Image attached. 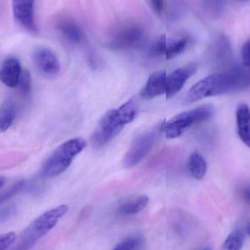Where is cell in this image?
Instances as JSON below:
<instances>
[{"label": "cell", "instance_id": "obj_18", "mask_svg": "<svg viewBox=\"0 0 250 250\" xmlns=\"http://www.w3.org/2000/svg\"><path fill=\"white\" fill-rule=\"evenodd\" d=\"M188 168L192 178L201 180L207 172V161L199 153H192L188 159Z\"/></svg>", "mask_w": 250, "mask_h": 250}, {"label": "cell", "instance_id": "obj_22", "mask_svg": "<svg viewBox=\"0 0 250 250\" xmlns=\"http://www.w3.org/2000/svg\"><path fill=\"white\" fill-rule=\"evenodd\" d=\"M227 0H203L204 9L210 14L217 16L223 11Z\"/></svg>", "mask_w": 250, "mask_h": 250}, {"label": "cell", "instance_id": "obj_28", "mask_svg": "<svg viewBox=\"0 0 250 250\" xmlns=\"http://www.w3.org/2000/svg\"><path fill=\"white\" fill-rule=\"evenodd\" d=\"M241 195H242V199L245 202L250 204V184L242 188V191H241Z\"/></svg>", "mask_w": 250, "mask_h": 250}, {"label": "cell", "instance_id": "obj_12", "mask_svg": "<svg viewBox=\"0 0 250 250\" xmlns=\"http://www.w3.org/2000/svg\"><path fill=\"white\" fill-rule=\"evenodd\" d=\"M166 89L167 75L165 71H157L149 76L140 95L144 99L151 100L166 94Z\"/></svg>", "mask_w": 250, "mask_h": 250}, {"label": "cell", "instance_id": "obj_31", "mask_svg": "<svg viewBox=\"0 0 250 250\" xmlns=\"http://www.w3.org/2000/svg\"><path fill=\"white\" fill-rule=\"evenodd\" d=\"M246 233L248 235V236L250 237V223L248 225L246 228Z\"/></svg>", "mask_w": 250, "mask_h": 250}, {"label": "cell", "instance_id": "obj_16", "mask_svg": "<svg viewBox=\"0 0 250 250\" xmlns=\"http://www.w3.org/2000/svg\"><path fill=\"white\" fill-rule=\"evenodd\" d=\"M149 198L145 195H138L123 203L119 207L117 212L122 216H131L138 214L148 205Z\"/></svg>", "mask_w": 250, "mask_h": 250}, {"label": "cell", "instance_id": "obj_17", "mask_svg": "<svg viewBox=\"0 0 250 250\" xmlns=\"http://www.w3.org/2000/svg\"><path fill=\"white\" fill-rule=\"evenodd\" d=\"M17 115V107L14 101L6 100L0 105V132H6Z\"/></svg>", "mask_w": 250, "mask_h": 250}, {"label": "cell", "instance_id": "obj_11", "mask_svg": "<svg viewBox=\"0 0 250 250\" xmlns=\"http://www.w3.org/2000/svg\"><path fill=\"white\" fill-rule=\"evenodd\" d=\"M212 60L216 67L223 70L232 67L233 50L227 37L219 35L212 47Z\"/></svg>", "mask_w": 250, "mask_h": 250}, {"label": "cell", "instance_id": "obj_14", "mask_svg": "<svg viewBox=\"0 0 250 250\" xmlns=\"http://www.w3.org/2000/svg\"><path fill=\"white\" fill-rule=\"evenodd\" d=\"M236 120L238 135L242 142L250 148V108L246 104L238 105Z\"/></svg>", "mask_w": 250, "mask_h": 250}, {"label": "cell", "instance_id": "obj_21", "mask_svg": "<svg viewBox=\"0 0 250 250\" xmlns=\"http://www.w3.org/2000/svg\"><path fill=\"white\" fill-rule=\"evenodd\" d=\"M145 245V239L140 236H129L120 242L113 250H143Z\"/></svg>", "mask_w": 250, "mask_h": 250}, {"label": "cell", "instance_id": "obj_15", "mask_svg": "<svg viewBox=\"0 0 250 250\" xmlns=\"http://www.w3.org/2000/svg\"><path fill=\"white\" fill-rule=\"evenodd\" d=\"M57 29L69 42L80 44L84 40V34L77 22L70 18H62L57 23Z\"/></svg>", "mask_w": 250, "mask_h": 250}, {"label": "cell", "instance_id": "obj_7", "mask_svg": "<svg viewBox=\"0 0 250 250\" xmlns=\"http://www.w3.org/2000/svg\"><path fill=\"white\" fill-rule=\"evenodd\" d=\"M156 138L157 130L155 129L147 131L135 137L125 154V167L130 168L141 163L154 146Z\"/></svg>", "mask_w": 250, "mask_h": 250}, {"label": "cell", "instance_id": "obj_20", "mask_svg": "<svg viewBox=\"0 0 250 250\" xmlns=\"http://www.w3.org/2000/svg\"><path fill=\"white\" fill-rule=\"evenodd\" d=\"M245 243V233L236 229L229 234L223 245V250H242Z\"/></svg>", "mask_w": 250, "mask_h": 250}, {"label": "cell", "instance_id": "obj_2", "mask_svg": "<svg viewBox=\"0 0 250 250\" xmlns=\"http://www.w3.org/2000/svg\"><path fill=\"white\" fill-rule=\"evenodd\" d=\"M138 113L135 99H130L120 108L108 111L98 123L91 138L94 148H101L111 142L129 123H132Z\"/></svg>", "mask_w": 250, "mask_h": 250}, {"label": "cell", "instance_id": "obj_5", "mask_svg": "<svg viewBox=\"0 0 250 250\" xmlns=\"http://www.w3.org/2000/svg\"><path fill=\"white\" fill-rule=\"evenodd\" d=\"M214 114V105L206 104L175 116L163 124L161 129L166 138L174 139L183 135L192 126L210 120Z\"/></svg>", "mask_w": 250, "mask_h": 250}, {"label": "cell", "instance_id": "obj_4", "mask_svg": "<svg viewBox=\"0 0 250 250\" xmlns=\"http://www.w3.org/2000/svg\"><path fill=\"white\" fill-rule=\"evenodd\" d=\"M86 146V141L82 138H73L63 143L45 160L41 167V174L46 178L60 176L70 167L75 157Z\"/></svg>", "mask_w": 250, "mask_h": 250}, {"label": "cell", "instance_id": "obj_27", "mask_svg": "<svg viewBox=\"0 0 250 250\" xmlns=\"http://www.w3.org/2000/svg\"><path fill=\"white\" fill-rule=\"evenodd\" d=\"M151 2L154 11L160 14L164 8V0H151Z\"/></svg>", "mask_w": 250, "mask_h": 250}, {"label": "cell", "instance_id": "obj_9", "mask_svg": "<svg viewBox=\"0 0 250 250\" xmlns=\"http://www.w3.org/2000/svg\"><path fill=\"white\" fill-rule=\"evenodd\" d=\"M34 64L38 71L47 77H54L60 71V64L56 54L45 47L37 48L32 55Z\"/></svg>", "mask_w": 250, "mask_h": 250}, {"label": "cell", "instance_id": "obj_1", "mask_svg": "<svg viewBox=\"0 0 250 250\" xmlns=\"http://www.w3.org/2000/svg\"><path fill=\"white\" fill-rule=\"evenodd\" d=\"M250 87V67L233 65L209 75L192 86L186 101L189 104L211 97L245 90Z\"/></svg>", "mask_w": 250, "mask_h": 250}, {"label": "cell", "instance_id": "obj_25", "mask_svg": "<svg viewBox=\"0 0 250 250\" xmlns=\"http://www.w3.org/2000/svg\"><path fill=\"white\" fill-rule=\"evenodd\" d=\"M16 240L14 232H8L0 235V250H7Z\"/></svg>", "mask_w": 250, "mask_h": 250}, {"label": "cell", "instance_id": "obj_33", "mask_svg": "<svg viewBox=\"0 0 250 250\" xmlns=\"http://www.w3.org/2000/svg\"><path fill=\"white\" fill-rule=\"evenodd\" d=\"M201 250H211V249H209V248H205V249H203Z\"/></svg>", "mask_w": 250, "mask_h": 250}, {"label": "cell", "instance_id": "obj_29", "mask_svg": "<svg viewBox=\"0 0 250 250\" xmlns=\"http://www.w3.org/2000/svg\"><path fill=\"white\" fill-rule=\"evenodd\" d=\"M14 208L13 207L4 208L0 212V220H6L13 214Z\"/></svg>", "mask_w": 250, "mask_h": 250}, {"label": "cell", "instance_id": "obj_3", "mask_svg": "<svg viewBox=\"0 0 250 250\" xmlns=\"http://www.w3.org/2000/svg\"><path fill=\"white\" fill-rule=\"evenodd\" d=\"M68 211L67 205L51 208L37 217L23 230L15 250H29L37 242L52 230L59 220Z\"/></svg>", "mask_w": 250, "mask_h": 250}, {"label": "cell", "instance_id": "obj_13", "mask_svg": "<svg viewBox=\"0 0 250 250\" xmlns=\"http://www.w3.org/2000/svg\"><path fill=\"white\" fill-rule=\"evenodd\" d=\"M22 69L20 62L16 57L4 60L0 68V81L8 87H16L19 84Z\"/></svg>", "mask_w": 250, "mask_h": 250}, {"label": "cell", "instance_id": "obj_8", "mask_svg": "<svg viewBox=\"0 0 250 250\" xmlns=\"http://www.w3.org/2000/svg\"><path fill=\"white\" fill-rule=\"evenodd\" d=\"M35 0H13L12 8L16 21L28 32L36 33L38 31L35 20Z\"/></svg>", "mask_w": 250, "mask_h": 250}, {"label": "cell", "instance_id": "obj_30", "mask_svg": "<svg viewBox=\"0 0 250 250\" xmlns=\"http://www.w3.org/2000/svg\"><path fill=\"white\" fill-rule=\"evenodd\" d=\"M4 183H5V179L3 176H0V188L4 186Z\"/></svg>", "mask_w": 250, "mask_h": 250}, {"label": "cell", "instance_id": "obj_23", "mask_svg": "<svg viewBox=\"0 0 250 250\" xmlns=\"http://www.w3.org/2000/svg\"><path fill=\"white\" fill-rule=\"evenodd\" d=\"M22 95L27 96L32 89V76L27 70H23L19 79V84Z\"/></svg>", "mask_w": 250, "mask_h": 250}, {"label": "cell", "instance_id": "obj_24", "mask_svg": "<svg viewBox=\"0 0 250 250\" xmlns=\"http://www.w3.org/2000/svg\"><path fill=\"white\" fill-rule=\"evenodd\" d=\"M25 186L24 180L20 181L18 182L17 183L13 185L12 188L6 190L5 192H3L0 195V204L4 203V201H7L10 199L12 197L14 196L16 194L19 193Z\"/></svg>", "mask_w": 250, "mask_h": 250}, {"label": "cell", "instance_id": "obj_6", "mask_svg": "<svg viewBox=\"0 0 250 250\" xmlns=\"http://www.w3.org/2000/svg\"><path fill=\"white\" fill-rule=\"evenodd\" d=\"M144 34L142 26L138 23H122L111 32L106 45L114 50L130 49L142 42Z\"/></svg>", "mask_w": 250, "mask_h": 250}, {"label": "cell", "instance_id": "obj_32", "mask_svg": "<svg viewBox=\"0 0 250 250\" xmlns=\"http://www.w3.org/2000/svg\"><path fill=\"white\" fill-rule=\"evenodd\" d=\"M236 1H248V0H236Z\"/></svg>", "mask_w": 250, "mask_h": 250}, {"label": "cell", "instance_id": "obj_19", "mask_svg": "<svg viewBox=\"0 0 250 250\" xmlns=\"http://www.w3.org/2000/svg\"><path fill=\"white\" fill-rule=\"evenodd\" d=\"M188 44V39L186 38L179 39H170L167 38L164 57L166 60H170L182 54Z\"/></svg>", "mask_w": 250, "mask_h": 250}, {"label": "cell", "instance_id": "obj_26", "mask_svg": "<svg viewBox=\"0 0 250 250\" xmlns=\"http://www.w3.org/2000/svg\"><path fill=\"white\" fill-rule=\"evenodd\" d=\"M242 57L244 65L250 67V40L247 41L242 47Z\"/></svg>", "mask_w": 250, "mask_h": 250}, {"label": "cell", "instance_id": "obj_10", "mask_svg": "<svg viewBox=\"0 0 250 250\" xmlns=\"http://www.w3.org/2000/svg\"><path fill=\"white\" fill-rule=\"evenodd\" d=\"M197 65L194 63L187 64L184 67L175 70L173 73L167 76V89L166 98H173L179 93L185 86L186 82L196 73Z\"/></svg>", "mask_w": 250, "mask_h": 250}]
</instances>
